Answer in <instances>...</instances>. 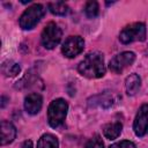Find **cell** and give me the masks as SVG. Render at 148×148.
<instances>
[{
    "mask_svg": "<svg viewBox=\"0 0 148 148\" xmlns=\"http://www.w3.org/2000/svg\"><path fill=\"white\" fill-rule=\"evenodd\" d=\"M68 111V104L65 99L62 98H57L54 101L51 102V104L49 105L47 109V121L49 125L53 128L59 127L67 114Z\"/></svg>",
    "mask_w": 148,
    "mask_h": 148,
    "instance_id": "cell-2",
    "label": "cell"
},
{
    "mask_svg": "<svg viewBox=\"0 0 148 148\" xmlns=\"http://www.w3.org/2000/svg\"><path fill=\"white\" fill-rule=\"evenodd\" d=\"M61 36H62V31L59 28V25L54 22H50L43 29L40 40L45 49L52 50L60 43Z\"/></svg>",
    "mask_w": 148,
    "mask_h": 148,
    "instance_id": "cell-5",
    "label": "cell"
},
{
    "mask_svg": "<svg viewBox=\"0 0 148 148\" xmlns=\"http://www.w3.org/2000/svg\"><path fill=\"white\" fill-rule=\"evenodd\" d=\"M21 148H32V142H31L30 140H25V141L22 143Z\"/></svg>",
    "mask_w": 148,
    "mask_h": 148,
    "instance_id": "cell-20",
    "label": "cell"
},
{
    "mask_svg": "<svg viewBox=\"0 0 148 148\" xmlns=\"http://www.w3.org/2000/svg\"><path fill=\"white\" fill-rule=\"evenodd\" d=\"M58 139L52 134H44L37 142V148H58Z\"/></svg>",
    "mask_w": 148,
    "mask_h": 148,
    "instance_id": "cell-14",
    "label": "cell"
},
{
    "mask_svg": "<svg viewBox=\"0 0 148 148\" xmlns=\"http://www.w3.org/2000/svg\"><path fill=\"white\" fill-rule=\"evenodd\" d=\"M134 60H135V53L131 51H125L114 56L110 60L109 67L113 73L119 74L123 71H125L127 67H130L134 62Z\"/></svg>",
    "mask_w": 148,
    "mask_h": 148,
    "instance_id": "cell-6",
    "label": "cell"
},
{
    "mask_svg": "<svg viewBox=\"0 0 148 148\" xmlns=\"http://www.w3.org/2000/svg\"><path fill=\"white\" fill-rule=\"evenodd\" d=\"M5 101H6V97H5V96H2V104H1V106H2V108H3V106H5V104H6V102H5Z\"/></svg>",
    "mask_w": 148,
    "mask_h": 148,
    "instance_id": "cell-21",
    "label": "cell"
},
{
    "mask_svg": "<svg viewBox=\"0 0 148 148\" xmlns=\"http://www.w3.org/2000/svg\"><path fill=\"white\" fill-rule=\"evenodd\" d=\"M86 148H104V145H103V141L101 139L99 135H94L86 145Z\"/></svg>",
    "mask_w": 148,
    "mask_h": 148,
    "instance_id": "cell-18",
    "label": "cell"
},
{
    "mask_svg": "<svg viewBox=\"0 0 148 148\" xmlns=\"http://www.w3.org/2000/svg\"><path fill=\"white\" fill-rule=\"evenodd\" d=\"M16 136V128L15 126L7 120L1 121V145H8L14 141Z\"/></svg>",
    "mask_w": 148,
    "mask_h": 148,
    "instance_id": "cell-11",
    "label": "cell"
},
{
    "mask_svg": "<svg viewBox=\"0 0 148 148\" xmlns=\"http://www.w3.org/2000/svg\"><path fill=\"white\" fill-rule=\"evenodd\" d=\"M109 148H135V145H134L132 141L123 140V141H120V142H117V143L111 145Z\"/></svg>",
    "mask_w": 148,
    "mask_h": 148,
    "instance_id": "cell-19",
    "label": "cell"
},
{
    "mask_svg": "<svg viewBox=\"0 0 148 148\" xmlns=\"http://www.w3.org/2000/svg\"><path fill=\"white\" fill-rule=\"evenodd\" d=\"M133 130L135 135L143 136L147 133L148 130V104H142L135 116L134 123H133Z\"/></svg>",
    "mask_w": 148,
    "mask_h": 148,
    "instance_id": "cell-8",
    "label": "cell"
},
{
    "mask_svg": "<svg viewBox=\"0 0 148 148\" xmlns=\"http://www.w3.org/2000/svg\"><path fill=\"white\" fill-rule=\"evenodd\" d=\"M77 71L88 79H98L105 74L104 57L101 52H90L79 64Z\"/></svg>",
    "mask_w": 148,
    "mask_h": 148,
    "instance_id": "cell-1",
    "label": "cell"
},
{
    "mask_svg": "<svg viewBox=\"0 0 148 148\" xmlns=\"http://www.w3.org/2000/svg\"><path fill=\"white\" fill-rule=\"evenodd\" d=\"M20 65L13 61H5L2 64V73L6 76H16L20 73Z\"/></svg>",
    "mask_w": 148,
    "mask_h": 148,
    "instance_id": "cell-16",
    "label": "cell"
},
{
    "mask_svg": "<svg viewBox=\"0 0 148 148\" xmlns=\"http://www.w3.org/2000/svg\"><path fill=\"white\" fill-rule=\"evenodd\" d=\"M121 130H123V124L120 121L108 123L103 126V135L109 140H114L120 135Z\"/></svg>",
    "mask_w": 148,
    "mask_h": 148,
    "instance_id": "cell-12",
    "label": "cell"
},
{
    "mask_svg": "<svg viewBox=\"0 0 148 148\" xmlns=\"http://www.w3.org/2000/svg\"><path fill=\"white\" fill-rule=\"evenodd\" d=\"M49 9L52 14L54 15H59V16H64L67 15L69 12V7L67 6V3L62 2V1H54V2H50L49 3Z\"/></svg>",
    "mask_w": 148,
    "mask_h": 148,
    "instance_id": "cell-15",
    "label": "cell"
},
{
    "mask_svg": "<svg viewBox=\"0 0 148 148\" xmlns=\"http://www.w3.org/2000/svg\"><path fill=\"white\" fill-rule=\"evenodd\" d=\"M43 106V98L37 92H31L24 98V109L29 114H37Z\"/></svg>",
    "mask_w": 148,
    "mask_h": 148,
    "instance_id": "cell-10",
    "label": "cell"
},
{
    "mask_svg": "<svg viewBox=\"0 0 148 148\" xmlns=\"http://www.w3.org/2000/svg\"><path fill=\"white\" fill-rule=\"evenodd\" d=\"M141 87V79L138 74H130L125 80V89L128 96L135 95Z\"/></svg>",
    "mask_w": 148,
    "mask_h": 148,
    "instance_id": "cell-13",
    "label": "cell"
},
{
    "mask_svg": "<svg viewBox=\"0 0 148 148\" xmlns=\"http://www.w3.org/2000/svg\"><path fill=\"white\" fill-rule=\"evenodd\" d=\"M117 102V95L112 91H103L95 95L88 99V105L90 108H102L108 109Z\"/></svg>",
    "mask_w": 148,
    "mask_h": 148,
    "instance_id": "cell-9",
    "label": "cell"
},
{
    "mask_svg": "<svg viewBox=\"0 0 148 148\" xmlns=\"http://www.w3.org/2000/svg\"><path fill=\"white\" fill-rule=\"evenodd\" d=\"M146 38V25L142 22H135L126 25L119 34V39L123 44L133 42H142Z\"/></svg>",
    "mask_w": 148,
    "mask_h": 148,
    "instance_id": "cell-4",
    "label": "cell"
},
{
    "mask_svg": "<svg viewBox=\"0 0 148 148\" xmlns=\"http://www.w3.org/2000/svg\"><path fill=\"white\" fill-rule=\"evenodd\" d=\"M84 49V40L80 36L68 37L61 46V52L66 58H74Z\"/></svg>",
    "mask_w": 148,
    "mask_h": 148,
    "instance_id": "cell-7",
    "label": "cell"
},
{
    "mask_svg": "<svg viewBox=\"0 0 148 148\" xmlns=\"http://www.w3.org/2000/svg\"><path fill=\"white\" fill-rule=\"evenodd\" d=\"M98 3L96 1H88L84 6V14L89 18H94L98 15Z\"/></svg>",
    "mask_w": 148,
    "mask_h": 148,
    "instance_id": "cell-17",
    "label": "cell"
},
{
    "mask_svg": "<svg viewBox=\"0 0 148 148\" xmlns=\"http://www.w3.org/2000/svg\"><path fill=\"white\" fill-rule=\"evenodd\" d=\"M44 14H45V9L40 3H35L28 7V9H25L20 16V20H18L20 27L23 30L32 29L42 20Z\"/></svg>",
    "mask_w": 148,
    "mask_h": 148,
    "instance_id": "cell-3",
    "label": "cell"
}]
</instances>
